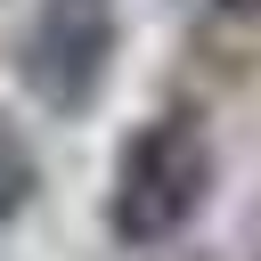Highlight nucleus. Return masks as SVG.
Here are the masks:
<instances>
[{"label": "nucleus", "instance_id": "f257e3e1", "mask_svg": "<svg viewBox=\"0 0 261 261\" xmlns=\"http://www.w3.org/2000/svg\"><path fill=\"white\" fill-rule=\"evenodd\" d=\"M204 204H212V139L196 114H155L147 130L122 139L106 188V228L122 245H171Z\"/></svg>", "mask_w": 261, "mask_h": 261}, {"label": "nucleus", "instance_id": "f03ea898", "mask_svg": "<svg viewBox=\"0 0 261 261\" xmlns=\"http://www.w3.org/2000/svg\"><path fill=\"white\" fill-rule=\"evenodd\" d=\"M114 49H122V0H41L16 73L49 114H90L114 82Z\"/></svg>", "mask_w": 261, "mask_h": 261}, {"label": "nucleus", "instance_id": "20e7f679", "mask_svg": "<svg viewBox=\"0 0 261 261\" xmlns=\"http://www.w3.org/2000/svg\"><path fill=\"white\" fill-rule=\"evenodd\" d=\"M220 8H228V16H261V0H220Z\"/></svg>", "mask_w": 261, "mask_h": 261}, {"label": "nucleus", "instance_id": "7ed1b4c3", "mask_svg": "<svg viewBox=\"0 0 261 261\" xmlns=\"http://www.w3.org/2000/svg\"><path fill=\"white\" fill-rule=\"evenodd\" d=\"M33 196H41V155H33V139L0 114V220H16Z\"/></svg>", "mask_w": 261, "mask_h": 261}]
</instances>
